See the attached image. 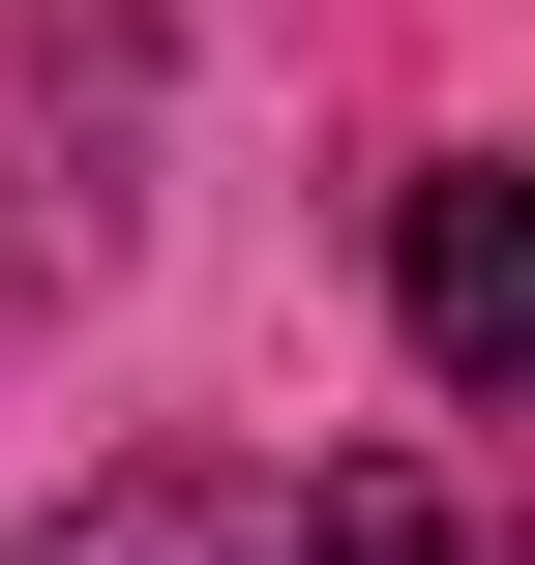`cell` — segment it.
Returning <instances> with one entry per match:
<instances>
[{"label": "cell", "instance_id": "obj_1", "mask_svg": "<svg viewBox=\"0 0 535 565\" xmlns=\"http://www.w3.org/2000/svg\"><path fill=\"white\" fill-rule=\"evenodd\" d=\"M387 298H417V387H535V179H417V238H387Z\"/></svg>", "mask_w": 535, "mask_h": 565}, {"label": "cell", "instance_id": "obj_2", "mask_svg": "<svg viewBox=\"0 0 535 565\" xmlns=\"http://www.w3.org/2000/svg\"><path fill=\"white\" fill-rule=\"evenodd\" d=\"M30 565H328V536H298V477H238V447H119Z\"/></svg>", "mask_w": 535, "mask_h": 565}, {"label": "cell", "instance_id": "obj_3", "mask_svg": "<svg viewBox=\"0 0 535 565\" xmlns=\"http://www.w3.org/2000/svg\"><path fill=\"white\" fill-rule=\"evenodd\" d=\"M298 536H328V565H447V507H417V477H328Z\"/></svg>", "mask_w": 535, "mask_h": 565}]
</instances>
